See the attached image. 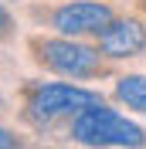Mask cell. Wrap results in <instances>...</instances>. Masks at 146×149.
<instances>
[{"label":"cell","mask_w":146,"mask_h":149,"mask_svg":"<svg viewBox=\"0 0 146 149\" xmlns=\"http://www.w3.org/2000/svg\"><path fill=\"white\" fill-rule=\"evenodd\" d=\"M95 37L105 58H136L146 47V24L139 17H112L109 27L99 31Z\"/></svg>","instance_id":"5b68a950"},{"label":"cell","mask_w":146,"mask_h":149,"mask_svg":"<svg viewBox=\"0 0 146 149\" xmlns=\"http://www.w3.org/2000/svg\"><path fill=\"white\" fill-rule=\"evenodd\" d=\"M14 146H20V139H17V136H14V132L0 129V149H14Z\"/></svg>","instance_id":"52a82bcc"},{"label":"cell","mask_w":146,"mask_h":149,"mask_svg":"<svg viewBox=\"0 0 146 149\" xmlns=\"http://www.w3.org/2000/svg\"><path fill=\"white\" fill-rule=\"evenodd\" d=\"M99 102V95L88 88H75V85H34L27 92V115L34 122H51L58 115H78L85 105Z\"/></svg>","instance_id":"3957f363"},{"label":"cell","mask_w":146,"mask_h":149,"mask_svg":"<svg viewBox=\"0 0 146 149\" xmlns=\"http://www.w3.org/2000/svg\"><path fill=\"white\" fill-rule=\"evenodd\" d=\"M116 98L133 112H146V74H122L116 81Z\"/></svg>","instance_id":"8992f818"},{"label":"cell","mask_w":146,"mask_h":149,"mask_svg":"<svg viewBox=\"0 0 146 149\" xmlns=\"http://www.w3.org/2000/svg\"><path fill=\"white\" fill-rule=\"evenodd\" d=\"M72 136L85 146H146V132L136 122L122 119L102 102L85 105L72 122Z\"/></svg>","instance_id":"6da1fadb"},{"label":"cell","mask_w":146,"mask_h":149,"mask_svg":"<svg viewBox=\"0 0 146 149\" xmlns=\"http://www.w3.org/2000/svg\"><path fill=\"white\" fill-rule=\"evenodd\" d=\"M116 17L109 3H95V0H75L65 3L51 14V27L61 34L75 37V34H99L109 27V20Z\"/></svg>","instance_id":"277c9868"},{"label":"cell","mask_w":146,"mask_h":149,"mask_svg":"<svg viewBox=\"0 0 146 149\" xmlns=\"http://www.w3.org/2000/svg\"><path fill=\"white\" fill-rule=\"evenodd\" d=\"M31 51H34L37 65L51 68L58 74H68V78H95V74L105 71V65H102L95 47L75 44L68 37H34Z\"/></svg>","instance_id":"7a4b0ae2"},{"label":"cell","mask_w":146,"mask_h":149,"mask_svg":"<svg viewBox=\"0 0 146 149\" xmlns=\"http://www.w3.org/2000/svg\"><path fill=\"white\" fill-rule=\"evenodd\" d=\"M7 31H10V14L0 7V34H7Z\"/></svg>","instance_id":"ba28073f"}]
</instances>
